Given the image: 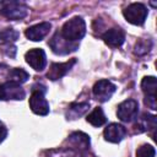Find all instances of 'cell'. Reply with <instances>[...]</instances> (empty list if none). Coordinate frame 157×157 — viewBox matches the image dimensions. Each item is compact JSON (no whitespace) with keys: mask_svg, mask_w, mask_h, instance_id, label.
Segmentation results:
<instances>
[{"mask_svg":"<svg viewBox=\"0 0 157 157\" xmlns=\"http://www.w3.org/2000/svg\"><path fill=\"white\" fill-rule=\"evenodd\" d=\"M141 88L145 93V103L152 108L156 109V88H157V81L153 76H146L141 81Z\"/></svg>","mask_w":157,"mask_h":157,"instance_id":"8","label":"cell"},{"mask_svg":"<svg viewBox=\"0 0 157 157\" xmlns=\"http://www.w3.org/2000/svg\"><path fill=\"white\" fill-rule=\"evenodd\" d=\"M69 141L77 148L90 147V137L83 132H74L72 135H70Z\"/></svg>","mask_w":157,"mask_h":157,"instance_id":"17","label":"cell"},{"mask_svg":"<svg viewBox=\"0 0 157 157\" xmlns=\"http://www.w3.org/2000/svg\"><path fill=\"white\" fill-rule=\"evenodd\" d=\"M44 87L42 90L33 88L29 97V108L37 115H47L49 113V103L44 97Z\"/></svg>","mask_w":157,"mask_h":157,"instance_id":"3","label":"cell"},{"mask_svg":"<svg viewBox=\"0 0 157 157\" xmlns=\"http://www.w3.org/2000/svg\"><path fill=\"white\" fill-rule=\"evenodd\" d=\"M6 135H7V130L4 126H0V142L4 141V139L6 137Z\"/></svg>","mask_w":157,"mask_h":157,"instance_id":"23","label":"cell"},{"mask_svg":"<svg viewBox=\"0 0 157 157\" xmlns=\"http://www.w3.org/2000/svg\"><path fill=\"white\" fill-rule=\"evenodd\" d=\"M156 117L151 115V114H142L141 118H139L137 123H136V128H139V131H146L150 129H155L156 128Z\"/></svg>","mask_w":157,"mask_h":157,"instance_id":"16","label":"cell"},{"mask_svg":"<svg viewBox=\"0 0 157 157\" xmlns=\"http://www.w3.org/2000/svg\"><path fill=\"white\" fill-rule=\"evenodd\" d=\"M49 45L52 48V50L55 53V54H60V55H64V54H69L74 50H76L78 48V44L76 42H70V40H66L61 34L60 32H56L53 38L50 39L49 42Z\"/></svg>","mask_w":157,"mask_h":157,"instance_id":"4","label":"cell"},{"mask_svg":"<svg viewBox=\"0 0 157 157\" xmlns=\"http://www.w3.org/2000/svg\"><path fill=\"white\" fill-rule=\"evenodd\" d=\"M139 103L135 99H126L118 105L117 115L121 121L130 123L137 117Z\"/></svg>","mask_w":157,"mask_h":157,"instance_id":"6","label":"cell"},{"mask_svg":"<svg viewBox=\"0 0 157 157\" xmlns=\"http://www.w3.org/2000/svg\"><path fill=\"white\" fill-rule=\"evenodd\" d=\"M123 15L128 22L140 26L145 22L146 17L148 15V10L146 9V6L144 4L134 2V4H130L125 10H123Z\"/></svg>","mask_w":157,"mask_h":157,"instance_id":"2","label":"cell"},{"mask_svg":"<svg viewBox=\"0 0 157 157\" xmlns=\"http://www.w3.org/2000/svg\"><path fill=\"white\" fill-rule=\"evenodd\" d=\"M17 38H18V32L15 31L13 28H6L4 31H0V44L15 42Z\"/></svg>","mask_w":157,"mask_h":157,"instance_id":"20","label":"cell"},{"mask_svg":"<svg viewBox=\"0 0 157 157\" xmlns=\"http://www.w3.org/2000/svg\"><path fill=\"white\" fill-rule=\"evenodd\" d=\"M86 120H87L91 125H93V126H102L103 124H105L107 118H105V115H104L102 108L97 107V108H94V109L87 115Z\"/></svg>","mask_w":157,"mask_h":157,"instance_id":"15","label":"cell"},{"mask_svg":"<svg viewBox=\"0 0 157 157\" xmlns=\"http://www.w3.org/2000/svg\"><path fill=\"white\" fill-rule=\"evenodd\" d=\"M28 77H29L28 72L25 71V70L21 69V67L12 69V70L9 72V81L15 82V83H18V85L26 82V81L28 80Z\"/></svg>","mask_w":157,"mask_h":157,"instance_id":"19","label":"cell"},{"mask_svg":"<svg viewBox=\"0 0 157 157\" xmlns=\"http://www.w3.org/2000/svg\"><path fill=\"white\" fill-rule=\"evenodd\" d=\"M102 39L110 47L113 48H117V47H120L124 40H125V33L121 28H110L108 31H105L103 34H102Z\"/></svg>","mask_w":157,"mask_h":157,"instance_id":"14","label":"cell"},{"mask_svg":"<svg viewBox=\"0 0 157 157\" xmlns=\"http://www.w3.org/2000/svg\"><path fill=\"white\" fill-rule=\"evenodd\" d=\"M26 96L25 90L15 82L7 81L4 83H0V101H7V99H16L21 101Z\"/></svg>","mask_w":157,"mask_h":157,"instance_id":"5","label":"cell"},{"mask_svg":"<svg viewBox=\"0 0 157 157\" xmlns=\"http://www.w3.org/2000/svg\"><path fill=\"white\" fill-rule=\"evenodd\" d=\"M151 47H152L151 39H148V38L147 39H140V40H137V43L135 45V54L136 55H144V54L150 52Z\"/></svg>","mask_w":157,"mask_h":157,"instance_id":"21","label":"cell"},{"mask_svg":"<svg viewBox=\"0 0 157 157\" xmlns=\"http://www.w3.org/2000/svg\"><path fill=\"white\" fill-rule=\"evenodd\" d=\"M117 87L115 85H113L110 81L108 80H99L94 83L93 88H92V92H93V96L101 101V102H107L108 99H110L112 94L115 92Z\"/></svg>","mask_w":157,"mask_h":157,"instance_id":"10","label":"cell"},{"mask_svg":"<svg viewBox=\"0 0 157 157\" xmlns=\"http://www.w3.org/2000/svg\"><path fill=\"white\" fill-rule=\"evenodd\" d=\"M60 34L70 42H77L86 34V23L82 17H72L63 25Z\"/></svg>","mask_w":157,"mask_h":157,"instance_id":"1","label":"cell"},{"mask_svg":"<svg viewBox=\"0 0 157 157\" xmlns=\"http://www.w3.org/2000/svg\"><path fill=\"white\" fill-rule=\"evenodd\" d=\"M104 139L109 142H113V144H117V142H120L125 135H126V129L118 124V123H112L109 124L105 129H104Z\"/></svg>","mask_w":157,"mask_h":157,"instance_id":"13","label":"cell"},{"mask_svg":"<svg viewBox=\"0 0 157 157\" xmlns=\"http://www.w3.org/2000/svg\"><path fill=\"white\" fill-rule=\"evenodd\" d=\"M25 59L27 61V64L34 69L36 71H42L45 69V65H47V56H45V53L43 49H39V48H34V49H31L26 53L25 55Z\"/></svg>","mask_w":157,"mask_h":157,"instance_id":"9","label":"cell"},{"mask_svg":"<svg viewBox=\"0 0 157 157\" xmlns=\"http://www.w3.org/2000/svg\"><path fill=\"white\" fill-rule=\"evenodd\" d=\"M75 63H76V59H71L66 63H54V64H52L50 67H49V71L47 74V77L50 78L52 81L61 78L66 72H69V70L75 65Z\"/></svg>","mask_w":157,"mask_h":157,"instance_id":"12","label":"cell"},{"mask_svg":"<svg viewBox=\"0 0 157 157\" xmlns=\"http://www.w3.org/2000/svg\"><path fill=\"white\" fill-rule=\"evenodd\" d=\"M50 28H52L50 22H42V23L28 27L26 29L25 34L28 39H31L33 42H38V40H42L44 37H47V34L50 32Z\"/></svg>","mask_w":157,"mask_h":157,"instance_id":"11","label":"cell"},{"mask_svg":"<svg viewBox=\"0 0 157 157\" xmlns=\"http://www.w3.org/2000/svg\"><path fill=\"white\" fill-rule=\"evenodd\" d=\"M156 151L151 145H142L136 151V157H155Z\"/></svg>","mask_w":157,"mask_h":157,"instance_id":"22","label":"cell"},{"mask_svg":"<svg viewBox=\"0 0 157 157\" xmlns=\"http://www.w3.org/2000/svg\"><path fill=\"white\" fill-rule=\"evenodd\" d=\"M1 15H4L9 20H22L28 13V7L21 2H6L0 10Z\"/></svg>","mask_w":157,"mask_h":157,"instance_id":"7","label":"cell"},{"mask_svg":"<svg viewBox=\"0 0 157 157\" xmlns=\"http://www.w3.org/2000/svg\"><path fill=\"white\" fill-rule=\"evenodd\" d=\"M90 108L88 103H72L69 105V110H67V117H70L71 119L78 118L81 115H83Z\"/></svg>","mask_w":157,"mask_h":157,"instance_id":"18","label":"cell"}]
</instances>
